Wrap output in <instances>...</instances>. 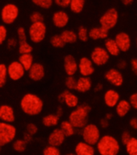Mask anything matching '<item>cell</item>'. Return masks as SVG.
I'll return each instance as SVG.
<instances>
[{"instance_id": "5", "label": "cell", "mask_w": 137, "mask_h": 155, "mask_svg": "<svg viewBox=\"0 0 137 155\" xmlns=\"http://www.w3.org/2000/svg\"><path fill=\"white\" fill-rule=\"evenodd\" d=\"M16 134V128L12 124L0 123V146L2 147L14 141Z\"/></svg>"}, {"instance_id": "49", "label": "cell", "mask_w": 137, "mask_h": 155, "mask_svg": "<svg viewBox=\"0 0 137 155\" xmlns=\"http://www.w3.org/2000/svg\"><path fill=\"white\" fill-rule=\"evenodd\" d=\"M100 127L103 128V129H107V128L109 126V120H107L105 117L102 118V119L100 120Z\"/></svg>"}, {"instance_id": "50", "label": "cell", "mask_w": 137, "mask_h": 155, "mask_svg": "<svg viewBox=\"0 0 137 155\" xmlns=\"http://www.w3.org/2000/svg\"><path fill=\"white\" fill-rule=\"evenodd\" d=\"M127 65H128V64H127V62H126V60H119V61L118 62V64H117V67H118L119 69L123 70V69H125L126 68H127Z\"/></svg>"}, {"instance_id": "55", "label": "cell", "mask_w": 137, "mask_h": 155, "mask_svg": "<svg viewBox=\"0 0 137 155\" xmlns=\"http://www.w3.org/2000/svg\"><path fill=\"white\" fill-rule=\"evenodd\" d=\"M122 2L125 6H130V5H132L133 3V0H123Z\"/></svg>"}, {"instance_id": "4", "label": "cell", "mask_w": 137, "mask_h": 155, "mask_svg": "<svg viewBox=\"0 0 137 155\" xmlns=\"http://www.w3.org/2000/svg\"><path fill=\"white\" fill-rule=\"evenodd\" d=\"M82 137L84 142L95 146L101 138L100 129L95 124H88L82 130Z\"/></svg>"}, {"instance_id": "1", "label": "cell", "mask_w": 137, "mask_h": 155, "mask_svg": "<svg viewBox=\"0 0 137 155\" xmlns=\"http://www.w3.org/2000/svg\"><path fill=\"white\" fill-rule=\"evenodd\" d=\"M22 111L29 116H37L43 109V101L39 96L33 93H27L20 101Z\"/></svg>"}, {"instance_id": "7", "label": "cell", "mask_w": 137, "mask_h": 155, "mask_svg": "<svg viewBox=\"0 0 137 155\" xmlns=\"http://www.w3.org/2000/svg\"><path fill=\"white\" fill-rule=\"evenodd\" d=\"M119 20V13L116 8H109L100 17V27L111 30L116 26Z\"/></svg>"}, {"instance_id": "41", "label": "cell", "mask_w": 137, "mask_h": 155, "mask_svg": "<svg viewBox=\"0 0 137 155\" xmlns=\"http://www.w3.org/2000/svg\"><path fill=\"white\" fill-rule=\"evenodd\" d=\"M17 35H18V40L19 42L27 41V33L24 29V28L20 27L18 28L17 30Z\"/></svg>"}, {"instance_id": "8", "label": "cell", "mask_w": 137, "mask_h": 155, "mask_svg": "<svg viewBox=\"0 0 137 155\" xmlns=\"http://www.w3.org/2000/svg\"><path fill=\"white\" fill-rule=\"evenodd\" d=\"M19 7L13 3H7L2 7L1 12L2 20L4 24L11 25L14 23V21L19 16Z\"/></svg>"}, {"instance_id": "42", "label": "cell", "mask_w": 137, "mask_h": 155, "mask_svg": "<svg viewBox=\"0 0 137 155\" xmlns=\"http://www.w3.org/2000/svg\"><path fill=\"white\" fill-rule=\"evenodd\" d=\"M26 132L29 134L34 136L38 132V127L37 125L34 124V123H29L26 126Z\"/></svg>"}, {"instance_id": "9", "label": "cell", "mask_w": 137, "mask_h": 155, "mask_svg": "<svg viewBox=\"0 0 137 155\" xmlns=\"http://www.w3.org/2000/svg\"><path fill=\"white\" fill-rule=\"evenodd\" d=\"M91 60L96 66H103L109 61L110 55L104 48L96 47L91 51Z\"/></svg>"}, {"instance_id": "37", "label": "cell", "mask_w": 137, "mask_h": 155, "mask_svg": "<svg viewBox=\"0 0 137 155\" xmlns=\"http://www.w3.org/2000/svg\"><path fill=\"white\" fill-rule=\"evenodd\" d=\"M32 2L35 6L41 7L42 9L47 10L51 8L54 2L52 0H32Z\"/></svg>"}, {"instance_id": "46", "label": "cell", "mask_w": 137, "mask_h": 155, "mask_svg": "<svg viewBox=\"0 0 137 155\" xmlns=\"http://www.w3.org/2000/svg\"><path fill=\"white\" fill-rule=\"evenodd\" d=\"M129 102L132 108L137 110V93H132L129 97Z\"/></svg>"}, {"instance_id": "23", "label": "cell", "mask_w": 137, "mask_h": 155, "mask_svg": "<svg viewBox=\"0 0 137 155\" xmlns=\"http://www.w3.org/2000/svg\"><path fill=\"white\" fill-rule=\"evenodd\" d=\"M92 87V82L89 77H81L77 80L76 91L79 93H85L88 92Z\"/></svg>"}, {"instance_id": "21", "label": "cell", "mask_w": 137, "mask_h": 155, "mask_svg": "<svg viewBox=\"0 0 137 155\" xmlns=\"http://www.w3.org/2000/svg\"><path fill=\"white\" fill-rule=\"evenodd\" d=\"M75 153L76 155H95V150L93 146L80 141L75 147Z\"/></svg>"}, {"instance_id": "34", "label": "cell", "mask_w": 137, "mask_h": 155, "mask_svg": "<svg viewBox=\"0 0 137 155\" xmlns=\"http://www.w3.org/2000/svg\"><path fill=\"white\" fill-rule=\"evenodd\" d=\"M33 51L32 46L27 41L19 42V52L20 55L24 54H31Z\"/></svg>"}, {"instance_id": "54", "label": "cell", "mask_w": 137, "mask_h": 155, "mask_svg": "<svg viewBox=\"0 0 137 155\" xmlns=\"http://www.w3.org/2000/svg\"><path fill=\"white\" fill-rule=\"evenodd\" d=\"M56 115L58 117H62L63 114V107L62 106H58L57 109H56Z\"/></svg>"}, {"instance_id": "32", "label": "cell", "mask_w": 137, "mask_h": 155, "mask_svg": "<svg viewBox=\"0 0 137 155\" xmlns=\"http://www.w3.org/2000/svg\"><path fill=\"white\" fill-rule=\"evenodd\" d=\"M27 143L23 139H17V140L13 141L12 148L18 153H23L27 149Z\"/></svg>"}, {"instance_id": "6", "label": "cell", "mask_w": 137, "mask_h": 155, "mask_svg": "<svg viewBox=\"0 0 137 155\" xmlns=\"http://www.w3.org/2000/svg\"><path fill=\"white\" fill-rule=\"evenodd\" d=\"M46 34V26L43 22L42 23H31L28 30V35L31 42L39 44L45 39Z\"/></svg>"}, {"instance_id": "38", "label": "cell", "mask_w": 137, "mask_h": 155, "mask_svg": "<svg viewBox=\"0 0 137 155\" xmlns=\"http://www.w3.org/2000/svg\"><path fill=\"white\" fill-rule=\"evenodd\" d=\"M43 155H62L58 147L47 146L43 150Z\"/></svg>"}, {"instance_id": "19", "label": "cell", "mask_w": 137, "mask_h": 155, "mask_svg": "<svg viewBox=\"0 0 137 155\" xmlns=\"http://www.w3.org/2000/svg\"><path fill=\"white\" fill-rule=\"evenodd\" d=\"M52 22L55 27L58 28H63L68 25L69 22V16L68 14L63 10L57 11L53 14L52 16Z\"/></svg>"}, {"instance_id": "25", "label": "cell", "mask_w": 137, "mask_h": 155, "mask_svg": "<svg viewBox=\"0 0 137 155\" xmlns=\"http://www.w3.org/2000/svg\"><path fill=\"white\" fill-rule=\"evenodd\" d=\"M104 48L110 56H118L120 53V50L116 44L115 39H107L105 40Z\"/></svg>"}, {"instance_id": "30", "label": "cell", "mask_w": 137, "mask_h": 155, "mask_svg": "<svg viewBox=\"0 0 137 155\" xmlns=\"http://www.w3.org/2000/svg\"><path fill=\"white\" fill-rule=\"evenodd\" d=\"M85 5L84 0H72L70 9L75 14H79L83 12Z\"/></svg>"}, {"instance_id": "27", "label": "cell", "mask_w": 137, "mask_h": 155, "mask_svg": "<svg viewBox=\"0 0 137 155\" xmlns=\"http://www.w3.org/2000/svg\"><path fill=\"white\" fill-rule=\"evenodd\" d=\"M59 122V117L56 114H47L42 119V124L45 127H55Z\"/></svg>"}, {"instance_id": "15", "label": "cell", "mask_w": 137, "mask_h": 155, "mask_svg": "<svg viewBox=\"0 0 137 155\" xmlns=\"http://www.w3.org/2000/svg\"><path fill=\"white\" fill-rule=\"evenodd\" d=\"M65 138L66 136L63 133V131L59 128H57L50 134L47 141H48L49 146H55V147L59 148V146L63 145L65 141Z\"/></svg>"}, {"instance_id": "58", "label": "cell", "mask_w": 137, "mask_h": 155, "mask_svg": "<svg viewBox=\"0 0 137 155\" xmlns=\"http://www.w3.org/2000/svg\"><path fill=\"white\" fill-rule=\"evenodd\" d=\"M136 45H137V39H136Z\"/></svg>"}, {"instance_id": "43", "label": "cell", "mask_w": 137, "mask_h": 155, "mask_svg": "<svg viewBox=\"0 0 137 155\" xmlns=\"http://www.w3.org/2000/svg\"><path fill=\"white\" fill-rule=\"evenodd\" d=\"M7 36V28L4 25L0 26V44H2L6 40Z\"/></svg>"}, {"instance_id": "12", "label": "cell", "mask_w": 137, "mask_h": 155, "mask_svg": "<svg viewBox=\"0 0 137 155\" xmlns=\"http://www.w3.org/2000/svg\"><path fill=\"white\" fill-rule=\"evenodd\" d=\"M104 77L107 82L111 84L119 87L123 84V76L120 71L116 68H110L105 72Z\"/></svg>"}, {"instance_id": "31", "label": "cell", "mask_w": 137, "mask_h": 155, "mask_svg": "<svg viewBox=\"0 0 137 155\" xmlns=\"http://www.w3.org/2000/svg\"><path fill=\"white\" fill-rule=\"evenodd\" d=\"M126 152L128 155H137V138L132 137L125 146Z\"/></svg>"}, {"instance_id": "56", "label": "cell", "mask_w": 137, "mask_h": 155, "mask_svg": "<svg viewBox=\"0 0 137 155\" xmlns=\"http://www.w3.org/2000/svg\"><path fill=\"white\" fill-rule=\"evenodd\" d=\"M112 117H113V115H112V113H107V114H106V115H105V118H106V119L108 120H111Z\"/></svg>"}, {"instance_id": "29", "label": "cell", "mask_w": 137, "mask_h": 155, "mask_svg": "<svg viewBox=\"0 0 137 155\" xmlns=\"http://www.w3.org/2000/svg\"><path fill=\"white\" fill-rule=\"evenodd\" d=\"M59 129L65 134L66 137H72L75 134V128L73 126V125L70 122L69 120H63L61 122Z\"/></svg>"}, {"instance_id": "2", "label": "cell", "mask_w": 137, "mask_h": 155, "mask_svg": "<svg viewBox=\"0 0 137 155\" xmlns=\"http://www.w3.org/2000/svg\"><path fill=\"white\" fill-rule=\"evenodd\" d=\"M98 153L100 155H118L120 145L115 137L112 135H104L96 145Z\"/></svg>"}, {"instance_id": "20", "label": "cell", "mask_w": 137, "mask_h": 155, "mask_svg": "<svg viewBox=\"0 0 137 155\" xmlns=\"http://www.w3.org/2000/svg\"><path fill=\"white\" fill-rule=\"evenodd\" d=\"M105 104L109 108H114L116 107L118 103L120 101V96L118 92H116L115 89H108L106 91L104 97Z\"/></svg>"}, {"instance_id": "24", "label": "cell", "mask_w": 137, "mask_h": 155, "mask_svg": "<svg viewBox=\"0 0 137 155\" xmlns=\"http://www.w3.org/2000/svg\"><path fill=\"white\" fill-rule=\"evenodd\" d=\"M131 108H132V106H131L129 101L120 100L118 104L116 105V112L119 117H123L129 113V111L131 110Z\"/></svg>"}, {"instance_id": "26", "label": "cell", "mask_w": 137, "mask_h": 155, "mask_svg": "<svg viewBox=\"0 0 137 155\" xmlns=\"http://www.w3.org/2000/svg\"><path fill=\"white\" fill-rule=\"evenodd\" d=\"M24 68L26 71H29L33 66L34 63V57L32 54H24V55H20L18 60Z\"/></svg>"}, {"instance_id": "14", "label": "cell", "mask_w": 137, "mask_h": 155, "mask_svg": "<svg viewBox=\"0 0 137 155\" xmlns=\"http://www.w3.org/2000/svg\"><path fill=\"white\" fill-rule=\"evenodd\" d=\"M64 71L68 77H74V75L79 71V63L72 55H67L63 59Z\"/></svg>"}, {"instance_id": "36", "label": "cell", "mask_w": 137, "mask_h": 155, "mask_svg": "<svg viewBox=\"0 0 137 155\" xmlns=\"http://www.w3.org/2000/svg\"><path fill=\"white\" fill-rule=\"evenodd\" d=\"M77 35H78V39H79L80 41L87 42L89 39V31L87 29V28L81 26L78 29Z\"/></svg>"}, {"instance_id": "16", "label": "cell", "mask_w": 137, "mask_h": 155, "mask_svg": "<svg viewBox=\"0 0 137 155\" xmlns=\"http://www.w3.org/2000/svg\"><path fill=\"white\" fill-rule=\"evenodd\" d=\"M115 40H116V44L118 45L120 51L126 52V51H128L131 48L132 40H131V37L129 36L128 33L123 32V31L119 32L116 35Z\"/></svg>"}, {"instance_id": "47", "label": "cell", "mask_w": 137, "mask_h": 155, "mask_svg": "<svg viewBox=\"0 0 137 155\" xmlns=\"http://www.w3.org/2000/svg\"><path fill=\"white\" fill-rule=\"evenodd\" d=\"M18 45V40L15 38H10L7 40V46L9 48H14Z\"/></svg>"}, {"instance_id": "57", "label": "cell", "mask_w": 137, "mask_h": 155, "mask_svg": "<svg viewBox=\"0 0 137 155\" xmlns=\"http://www.w3.org/2000/svg\"><path fill=\"white\" fill-rule=\"evenodd\" d=\"M64 155H76V154H75V153H68Z\"/></svg>"}, {"instance_id": "52", "label": "cell", "mask_w": 137, "mask_h": 155, "mask_svg": "<svg viewBox=\"0 0 137 155\" xmlns=\"http://www.w3.org/2000/svg\"><path fill=\"white\" fill-rule=\"evenodd\" d=\"M130 126L133 130H137V117H132L130 120Z\"/></svg>"}, {"instance_id": "10", "label": "cell", "mask_w": 137, "mask_h": 155, "mask_svg": "<svg viewBox=\"0 0 137 155\" xmlns=\"http://www.w3.org/2000/svg\"><path fill=\"white\" fill-rule=\"evenodd\" d=\"M26 70L19 61H13L7 66L8 77L13 81L21 80L25 74Z\"/></svg>"}, {"instance_id": "48", "label": "cell", "mask_w": 137, "mask_h": 155, "mask_svg": "<svg viewBox=\"0 0 137 155\" xmlns=\"http://www.w3.org/2000/svg\"><path fill=\"white\" fill-rule=\"evenodd\" d=\"M130 64L132 72L137 76V58L132 59V60H131Z\"/></svg>"}, {"instance_id": "35", "label": "cell", "mask_w": 137, "mask_h": 155, "mask_svg": "<svg viewBox=\"0 0 137 155\" xmlns=\"http://www.w3.org/2000/svg\"><path fill=\"white\" fill-rule=\"evenodd\" d=\"M8 76L7 67L4 64H0V88H3L7 83V77Z\"/></svg>"}, {"instance_id": "45", "label": "cell", "mask_w": 137, "mask_h": 155, "mask_svg": "<svg viewBox=\"0 0 137 155\" xmlns=\"http://www.w3.org/2000/svg\"><path fill=\"white\" fill-rule=\"evenodd\" d=\"M71 2H72V0H56V1H54V2L58 7H62V8H67V7H70Z\"/></svg>"}, {"instance_id": "51", "label": "cell", "mask_w": 137, "mask_h": 155, "mask_svg": "<svg viewBox=\"0 0 137 155\" xmlns=\"http://www.w3.org/2000/svg\"><path fill=\"white\" fill-rule=\"evenodd\" d=\"M23 139L26 141V142H27V143L28 144V143H30V141L33 140V136L32 135L29 134H27V132H25L24 134H23Z\"/></svg>"}, {"instance_id": "40", "label": "cell", "mask_w": 137, "mask_h": 155, "mask_svg": "<svg viewBox=\"0 0 137 155\" xmlns=\"http://www.w3.org/2000/svg\"><path fill=\"white\" fill-rule=\"evenodd\" d=\"M43 19H44L43 15L39 12H34L30 15V21L31 23H42L43 22Z\"/></svg>"}, {"instance_id": "17", "label": "cell", "mask_w": 137, "mask_h": 155, "mask_svg": "<svg viewBox=\"0 0 137 155\" xmlns=\"http://www.w3.org/2000/svg\"><path fill=\"white\" fill-rule=\"evenodd\" d=\"M0 119L2 122L11 124L15 120L14 109L9 104H2L0 106Z\"/></svg>"}, {"instance_id": "11", "label": "cell", "mask_w": 137, "mask_h": 155, "mask_svg": "<svg viewBox=\"0 0 137 155\" xmlns=\"http://www.w3.org/2000/svg\"><path fill=\"white\" fill-rule=\"evenodd\" d=\"M58 101L59 103L64 104L71 109H76L79 106V98L69 90H64L58 96Z\"/></svg>"}, {"instance_id": "3", "label": "cell", "mask_w": 137, "mask_h": 155, "mask_svg": "<svg viewBox=\"0 0 137 155\" xmlns=\"http://www.w3.org/2000/svg\"><path fill=\"white\" fill-rule=\"evenodd\" d=\"M91 110L88 104H80L70 114L68 120L76 129H84L88 125V117Z\"/></svg>"}, {"instance_id": "39", "label": "cell", "mask_w": 137, "mask_h": 155, "mask_svg": "<svg viewBox=\"0 0 137 155\" xmlns=\"http://www.w3.org/2000/svg\"><path fill=\"white\" fill-rule=\"evenodd\" d=\"M65 85L68 90H76L77 80L74 77H68L65 81Z\"/></svg>"}, {"instance_id": "33", "label": "cell", "mask_w": 137, "mask_h": 155, "mask_svg": "<svg viewBox=\"0 0 137 155\" xmlns=\"http://www.w3.org/2000/svg\"><path fill=\"white\" fill-rule=\"evenodd\" d=\"M51 46L55 48H63L66 45L60 35H55L50 39Z\"/></svg>"}, {"instance_id": "13", "label": "cell", "mask_w": 137, "mask_h": 155, "mask_svg": "<svg viewBox=\"0 0 137 155\" xmlns=\"http://www.w3.org/2000/svg\"><path fill=\"white\" fill-rule=\"evenodd\" d=\"M79 72L82 77H89L95 72L94 64L88 57H82L79 62Z\"/></svg>"}, {"instance_id": "44", "label": "cell", "mask_w": 137, "mask_h": 155, "mask_svg": "<svg viewBox=\"0 0 137 155\" xmlns=\"http://www.w3.org/2000/svg\"><path fill=\"white\" fill-rule=\"evenodd\" d=\"M132 137L131 136L130 133L128 132V131H123V132L122 133V134H121V142H122V144H123L124 146H126V145L128 143V141H130Z\"/></svg>"}, {"instance_id": "28", "label": "cell", "mask_w": 137, "mask_h": 155, "mask_svg": "<svg viewBox=\"0 0 137 155\" xmlns=\"http://www.w3.org/2000/svg\"><path fill=\"white\" fill-rule=\"evenodd\" d=\"M60 35L65 44H74L78 39L77 33L72 30L63 31Z\"/></svg>"}, {"instance_id": "22", "label": "cell", "mask_w": 137, "mask_h": 155, "mask_svg": "<svg viewBox=\"0 0 137 155\" xmlns=\"http://www.w3.org/2000/svg\"><path fill=\"white\" fill-rule=\"evenodd\" d=\"M108 31H109L102 28V27L93 28L89 31V38L93 40L107 39L108 37Z\"/></svg>"}, {"instance_id": "18", "label": "cell", "mask_w": 137, "mask_h": 155, "mask_svg": "<svg viewBox=\"0 0 137 155\" xmlns=\"http://www.w3.org/2000/svg\"><path fill=\"white\" fill-rule=\"evenodd\" d=\"M29 78L33 81H42L45 76V68L40 63H35L29 71H28Z\"/></svg>"}, {"instance_id": "53", "label": "cell", "mask_w": 137, "mask_h": 155, "mask_svg": "<svg viewBox=\"0 0 137 155\" xmlns=\"http://www.w3.org/2000/svg\"><path fill=\"white\" fill-rule=\"evenodd\" d=\"M103 88H104V86L101 83H98L95 86V88H94V91H95V93H99L101 90H103Z\"/></svg>"}]
</instances>
